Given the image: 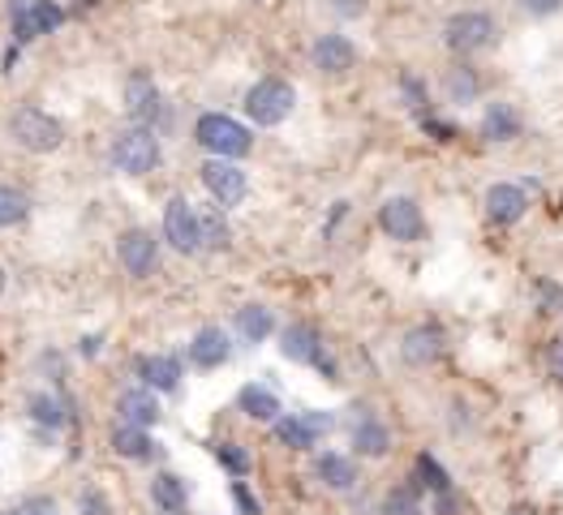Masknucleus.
Masks as SVG:
<instances>
[{"label":"nucleus","mask_w":563,"mask_h":515,"mask_svg":"<svg viewBox=\"0 0 563 515\" xmlns=\"http://www.w3.org/2000/svg\"><path fill=\"white\" fill-rule=\"evenodd\" d=\"M116 412H121L125 425H138V430H151L155 421H159V404H155L151 387H134V391H125V396L116 400Z\"/></svg>","instance_id":"20"},{"label":"nucleus","mask_w":563,"mask_h":515,"mask_svg":"<svg viewBox=\"0 0 563 515\" xmlns=\"http://www.w3.org/2000/svg\"><path fill=\"white\" fill-rule=\"evenodd\" d=\"M401 91H405V100H409L413 112H421V121H426V91H421V82H417L413 73H405V78H401Z\"/></svg>","instance_id":"36"},{"label":"nucleus","mask_w":563,"mask_h":515,"mask_svg":"<svg viewBox=\"0 0 563 515\" xmlns=\"http://www.w3.org/2000/svg\"><path fill=\"white\" fill-rule=\"evenodd\" d=\"M302 421H306V425H309V434H314V438H323V434H331V425H336V421H331L327 412H302Z\"/></svg>","instance_id":"41"},{"label":"nucleus","mask_w":563,"mask_h":515,"mask_svg":"<svg viewBox=\"0 0 563 515\" xmlns=\"http://www.w3.org/2000/svg\"><path fill=\"white\" fill-rule=\"evenodd\" d=\"M0 293H4V266H0Z\"/></svg>","instance_id":"45"},{"label":"nucleus","mask_w":563,"mask_h":515,"mask_svg":"<svg viewBox=\"0 0 563 515\" xmlns=\"http://www.w3.org/2000/svg\"><path fill=\"white\" fill-rule=\"evenodd\" d=\"M194 138H199V147L211 151L215 159H241V154H250V147H255V134H250L241 121L224 116V112H206V116H199Z\"/></svg>","instance_id":"1"},{"label":"nucleus","mask_w":563,"mask_h":515,"mask_svg":"<svg viewBox=\"0 0 563 515\" xmlns=\"http://www.w3.org/2000/svg\"><path fill=\"white\" fill-rule=\"evenodd\" d=\"M82 515H112V507H108V499H103L100 490H82Z\"/></svg>","instance_id":"39"},{"label":"nucleus","mask_w":563,"mask_h":515,"mask_svg":"<svg viewBox=\"0 0 563 515\" xmlns=\"http://www.w3.org/2000/svg\"><path fill=\"white\" fill-rule=\"evenodd\" d=\"M164 241H168L177 254H199V250H203L199 210L185 203V198H172V203L164 206Z\"/></svg>","instance_id":"6"},{"label":"nucleus","mask_w":563,"mask_h":515,"mask_svg":"<svg viewBox=\"0 0 563 515\" xmlns=\"http://www.w3.org/2000/svg\"><path fill=\"white\" fill-rule=\"evenodd\" d=\"M547 374H551L555 382H563V335H555V340L547 344Z\"/></svg>","instance_id":"37"},{"label":"nucleus","mask_w":563,"mask_h":515,"mask_svg":"<svg viewBox=\"0 0 563 515\" xmlns=\"http://www.w3.org/2000/svg\"><path fill=\"white\" fill-rule=\"evenodd\" d=\"M233 499H237V507H241V515H262V507H258V499L241 485V481H233Z\"/></svg>","instance_id":"40"},{"label":"nucleus","mask_w":563,"mask_h":515,"mask_svg":"<svg viewBox=\"0 0 563 515\" xmlns=\"http://www.w3.org/2000/svg\"><path fill=\"white\" fill-rule=\"evenodd\" d=\"M353 447H358V456H365V460H383L392 451V430L379 416L365 412V416L353 421Z\"/></svg>","instance_id":"17"},{"label":"nucleus","mask_w":563,"mask_h":515,"mask_svg":"<svg viewBox=\"0 0 563 515\" xmlns=\"http://www.w3.org/2000/svg\"><path fill=\"white\" fill-rule=\"evenodd\" d=\"M383 515H426L421 512V499L413 485H396L387 499H383Z\"/></svg>","instance_id":"30"},{"label":"nucleus","mask_w":563,"mask_h":515,"mask_svg":"<svg viewBox=\"0 0 563 515\" xmlns=\"http://www.w3.org/2000/svg\"><path fill=\"white\" fill-rule=\"evenodd\" d=\"M443 348H448V340H443V331H439L435 322L409 327L405 340H401V357H405V365H413V369L435 365V360L443 357Z\"/></svg>","instance_id":"13"},{"label":"nucleus","mask_w":563,"mask_h":515,"mask_svg":"<svg viewBox=\"0 0 563 515\" xmlns=\"http://www.w3.org/2000/svg\"><path fill=\"white\" fill-rule=\"evenodd\" d=\"M314 477L327 485V490H353L358 485V464L349 460V456H336V451H327V456H318L314 460Z\"/></svg>","instance_id":"21"},{"label":"nucleus","mask_w":563,"mask_h":515,"mask_svg":"<svg viewBox=\"0 0 563 515\" xmlns=\"http://www.w3.org/2000/svg\"><path fill=\"white\" fill-rule=\"evenodd\" d=\"M116 258H121V266L134 279H147L155 271V258H159V241H155L147 228H125L116 237Z\"/></svg>","instance_id":"10"},{"label":"nucleus","mask_w":563,"mask_h":515,"mask_svg":"<svg viewBox=\"0 0 563 515\" xmlns=\"http://www.w3.org/2000/svg\"><path fill=\"white\" fill-rule=\"evenodd\" d=\"M275 438H280L284 447H293V451H309V447L318 443L302 416H280V421H275Z\"/></svg>","instance_id":"27"},{"label":"nucleus","mask_w":563,"mask_h":515,"mask_svg":"<svg viewBox=\"0 0 563 515\" xmlns=\"http://www.w3.org/2000/svg\"><path fill=\"white\" fill-rule=\"evenodd\" d=\"M520 9H525L529 18H551V13L563 9V0H520Z\"/></svg>","instance_id":"38"},{"label":"nucleus","mask_w":563,"mask_h":515,"mask_svg":"<svg viewBox=\"0 0 563 515\" xmlns=\"http://www.w3.org/2000/svg\"><path fill=\"white\" fill-rule=\"evenodd\" d=\"M4 515H60V503H56L52 494H31V499L13 503Z\"/></svg>","instance_id":"31"},{"label":"nucleus","mask_w":563,"mask_h":515,"mask_svg":"<svg viewBox=\"0 0 563 515\" xmlns=\"http://www.w3.org/2000/svg\"><path fill=\"white\" fill-rule=\"evenodd\" d=\"M228 357H233V344H228V331H219V327H203L190 340V360L199 369H219Z\"/></svg>","instance_id":"16"},{"label":"nucleus","mask_w":563,"mask_h":515,"mask_svg":"<svg viewBox=\"0 0 563 515\" xmlns=\"http://www.w3.org/2000/svg\"><path fill=\"white\" fill-rule=\"evenodd\" d=\"M508 515H538V507H529V503H516V507Z\"/></svg>","instance_id":"44"},{"label":"nucleus","mask_w":563,"mask_h":515,"mask_svg":"<svg viewBox=\"0 0 563 515\" xmlns=\"http://www.w3.org/2000/svg\"><path fill=\"white\" fill-rule=\"evenodd\" d=\"M151 499L164 515H185L190 512V494H185V481L177 472H159L151 481Z\"/></svg>","instance_id":"23"},{"label":"nucleus","mask_w":563,"mask_h":515,"mask_svg":"<svg viewBox=\"0 0 563 515\" xmlns=\"http://www.w3.org/2000/svg\"><path fill=\"white\" fill-rule=\"evenodd\" d=\"M112 163L125 176H147V172H155V163H159V138H155L147 125L121 129L112 138Z\"/></svg>","instance_id":"4"},{"label":"nucleus","mask_w":563,"mask_h":515,"mask_svg":"<svg viewBox=\"0 0 563 515\" xmlns=\"http://www.w3.org/2000/svg\"><path fill=\"white\" fill-rule=\"evenodd\" d=\"M280 353H284L289 360H297V365H318L323 374H336L331 360L323 357V340H318V331H314L309 322L284 327V335H280Z\"/></svg>","instance_id":"11"},{"label":"nucleus","mask_w":563,"mask_h":515,"mask_svg":"<svg viewBox=\"0 0 563 515\" xmlns=\"http://www.w3.org/2000/svg\"><path fill=\"white\" fill-rule=\"evenodd\" d=\"M482 138L486 142H513V138H520V112H516L513 103L499 100L482 112Z\"/></svg>","instance_id":"18"},{"label":"nucleus","mask_w":563,"mask_h":515,"mask_svg":"<svg viewBox=\"0 0 563 515\" xmlns=\"http://www.w3.org/2000/svg\"><path fill=\"white\" fill-rule=\"evenodd\" d=\"M31 215V198L13 185H0V228H18Z\"/></svg>","instance_id":"28"},{"label":"nucleus","mask_w":563,"mask_h":515,"mask_svg":"<svg viewBox=\"0 0 563 515\" xmlns=\"http://www.w3.org/2000/svg\"><path fill=\"white\" fill-rule=\"evenodd\" d=\"M203 185L211 190V198H215L219 206L246 203V194H250V181H246V172H241L233 159H206Z\"/></svg>","instance_id":"8"},{"label":"nucleus","mask_w":563,"mask_h":515,"mask_svg":"<svg viewBox=\"0 0 563 515\" xmlns=\"http://www.w3.org/2000/svg\"><path fill=\"white\" fill-rule=\"evenodd\" d=\"M26 409H31V416H35L40 425H60V404H56L52 396H31Z\"/></svg>","instance_id":"34"},{"label":"nucleus","mask_w":563,"mask_h":515,"mask_svg":"<svg viewBox=\"0 0 563 515\" xmlns=\"http://www.w3.org/2000/svg\"><path fill=\"white\" fill-rule=\"evenodd\" d=\"M112 451L121 456V460H134V464H147L155 456V438L147 430H138V425H116V434H112Z\"/></svg>","instance_id":"22"},{"label":"nucleus","mask_w":563,"mask_h":515,"mask_svg":"<svg viewBox=\"0 0 563 515\" xmlns=\"http://www.w3.org/2000/svg\"><path fill=\"white\" fill-rule=\"evenodd\" d=\"M65 22V9L56 0H31L22 9H13V35L18 39H35V35H48Z\"/></svg>","instance_id":"14"},{"label":"nucleus","mask_w":563,"mask_h":515,"mask_svg":"<svg viewBox=\"0 0 563 515\" xmlns=\"http://www.w3.org/2000/svg\"><path fill=\"white\" fill-rule=\"evenodd\" d=\"M482 206H486V219H491V224H504V228H508V224H520V219H525L529 198H525V190H520V185L499 181V185H491V190H486Z\"/></svg>","instance_id":"15"},{"label":"nucleus","mask_w":563,"mask_h":515,"mask_svg":"<svg viewBox=\"0 0 563 515\" xmlns=\"http://www.w3.org/2000/svg\"><path fill=\"white\" fill-rule=\"evenodd\" d=\"M336 4V13H345V18H361L365 13V0H331Z\"/></svg>","instance_id":"43"},{"label":"nucleus","mask_w":563,"mask_h":515,"mask_svg":"<svg viewBox=\"0 0 563 515\" xmlns=\"http://www.w3.org/2000/svg\"><path fill=\"white\" fill-rule=\"evenodd\" d=\"M417 472L426 477V485H430L435 494H443V490H452V485H448V472H443L439 464L430 460V456H417Z\"/></svg>","instance_id":"35"},{"label":"nucleus","mask_w":563,"mask_h":515,"mask_svg":"<svg viewBox=\"0 0 563 515\" xmlns=\"http://www.w3.org/2000/svg\"><path fill=\"white\" fill-rule=\"evenodd\" d=\"M293 103H297V91H293L284 78H262V82H255V87L246 91V116H250L255 125H262V129H271V125H280V121H289Z\"/></svg>","instance_id":"5"},{"label":"nucleus","mask_w":563,"mask_h":515,"mask_svg":"<svg viewBox=\"0 0 563 515\" xmlns=\"http://www.w3.org/2000/svg\"><path fill=\"white\" fill-rule=\"evenodd\" d=\"M435 512H439V515H457V512H461V503H457V494H452V490H443V494H435Z\"/></svg>","instance_id":"42"},{"label":"nucleus","mask_w":563,"mask_h":515,"mask_svg":"<svg viewBox=\"0 0 563 515\" xmlns=\"http://www.w3.org/2000/svg\"><path fill=\"white\" fill-rule=\"evenodd\" d=\"M533 293H538V309H542V313H563V284H555V279H538Z\"/></svg>","instance_id":"32"},{"label":"nucleus","mask_w":563,"mask_h":515,"mask_svg":"<svg viewBox=\"0 0 563 515\" xmlns=\"http://www.w3.org/2000/svg\"><path fill=\"white\" fill-rule=\"evenodd\" d=\"M138 378L151 391H177L181 387V360L168 357V353H151V357L138 360Z\"/></svg>","instance_id":"19"},{"label":"nucleus","mask_w":563,"mask_h":515,"mask_svg":"<svg viewBox=\"0 0 563 515\" xmlns=\"http://www.w3.org/2000/svg\"><path fill=\"white\" fill-rule=\"evenodd\" d=\"M125 112L134 116V125H147V129L172 121V116H168V103L155 91V82L147 73H134V78L125 82Z\"/></svg>","instance_id":"7"},{"label":"nucleus","mask_w":563,"mask_h":515,"mask_svg":"<svg viewBox=\"0 0 563 515\" xmlns=\"http://www.w3.org/2000/svg\"><path fill=\"white\" fill-rule=\"evenodd\" d=\"M309 60H314V69L327 73V78H345V73L358 65V48H353L349 35H318L314 48H309Z\"/></svg>","instance_id":"12"},{"label":"nucleus","mask_w":563,"mask_h":515,"mask_svg":"<svg viewBox=\"0 0 563 515\" xmlns=\"http://www.w3.org/2000/svg\"><path fill=\"white\" fill-rule=\"evenodd\" d=\"M271 331H275V313L267 306H241L237 309V335L246 340V344H262V340H271Z\"/></svg>","instance_id":"24"},{"label":"nucleus","mask_w":563,"mask_h":515,"mask_svg":"<svg viewBox=\"0 0 563 515\" xmlns=\"http://www.w3.org/2000/svg\"><path fill=\"white\" fill-rule=\"evenodd\" d=\"M499 39V22L486 13V9H461L443 22V44L457 52V56H473V52H486Z\"/></svg>","instance_id":"3"},{"label":"nucleus","mask_w":563,"mask_h":515,"mask_svg":"<svg viewBox=\"0 0 563 515\" xmlns=\"http://www.w3.org/2000/svg\"><path fill=\"white\" fill-rule=\"evenodd\" d=\"M215 456H219V464H224L233 477H246V472H250V456H246L237 443H219V447H215Z\"/></svg>","instance_id":"33"},{"label":"nucleus","mask_w":563,"mask_h":515,"mask_svg":"<svg viewBox=\"0 0 563 515\" xmlns=\"http://www.w3.org/2000/svg\"><path fill=\"white\" fill-rule=\"evenodd\" d=\"M9 138L31 154H52L65 142V125L44 107H18L9 116Z\"/></svg>","instance_id":"2"},{"label":"nucleus","mask_w":563,"mask_h":515,"mask_svg":"<svg viewBox=\"0 0 563 515\" xmlns=\"http://www.w3.org/2000/svg\"><path fill=\"white\" fill-rule=\"evenodd\" d=\"M443 95L448 103H473L482 95V78H477V69L473 65H457V69H448V78H443Z\"/></svg>","instance_id":"26"},{"label":"nucleus","mask_w":563,"mask_h":515,"mask_svg":"<svg viewBox=\"0 0 563 515\" xmlns=\"http://www.w3.org/2000/svg\"><path fill=\"white\" fill-rule=\"evenodd\" d=\"M199 237H203V250H228V224L219 219V210L199 215Z\"/></svg>","instance_id":"29"},{"label":"nucleus","mask_w":563,"mask_h":515,"mask_svg":"<svg viewBox=\"0 0 563 515\" xmlns=\"http://www.w3.org/2000/svg\"><path fill=\"white\" fill-rule=\"evenodd\" d=\"M237 409L246 412L250 421H280V400L267 391V387H258V382H250V387H241V396H237Z\"/></svg>","instance_id":"25"},{"label":"nucleus","mask_w":563,"mask_h":515,"mask_svg":"<svg viewBox=\"0 0 563 515\" xmlns=\"http://www.w3.org/2000/svg\"><path fill=\"white\" fill-rule=\"evenodd\" d=\"M379 228H383L392 241H401V245L421 241V232H426L421 206L413 203V198H387V203L379 206Z\"/></svg>","instance_id":"9"}]
</instances>
